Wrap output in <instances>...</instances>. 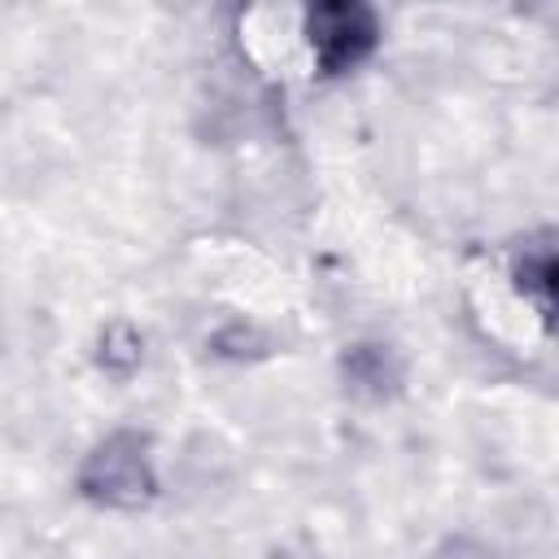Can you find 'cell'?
I'll use <instances>...</instances> for the list:
<instances>
[{
	"instance_id": "6da1fadb",
	"label": "cell",
	"mask_w": 559,
	"mask_h": 559,
	"mask_svg": "<svg viewBox=\"0 0 559 559\" xmlns=\"http://www.w3.org/2000/svg\"><path fill=\"white\" fill-rule=\"evenodd\" d=\"M306 35L319 57V70L341 74L376 48V13L367 4H345V0L314 4L306 13Z\"/></svg>"
},
{
	"instance_id": "7a4b0ae2",
	"label": "cell",
	"mask_w": 559,
	"mask_h": 559,
	"mask_svg": "<svg viewBox=\"0 0 559 559\" xmlns=\"http://www.w3.org/2000/svg\"><path fill=\"white\" fill-rule=\"evenodd\" d=\"M79 485H83V493L118 502V507H131V502L148 498L153 493V467H148L144 441L131 437V432L109 437L100 450L87 454V463L79 472Z\"/></svg>"
},
{
	"instance_id": "3957f363",
	"label": "cell",
	"mask_w": 559,
	"mask_h": 559,
	"mask_svg": "<svg viewBox=\"0 0 559 559\" xmlns=\"http://www.w3.org/2000/svg\"><path fill=\"white\" fill-rule=\"evenodd\" d=\"M515 280L546 310H559V249H533V253H524V262L515 266Z\"/></svg>"
}]
</instances>
